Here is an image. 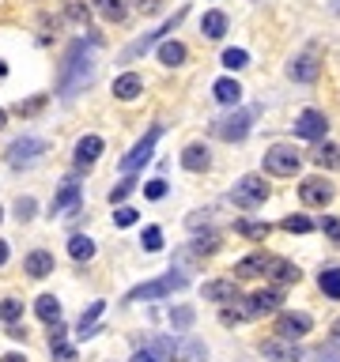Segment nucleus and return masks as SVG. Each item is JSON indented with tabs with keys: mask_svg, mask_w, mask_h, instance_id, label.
Instances as JSON below:
<instances>
[{
	"mask_svg": "<svg viewBox=\"0 0 340 362\" xmlns=\"http://www.w3.org/2000/svg\"><path fill=\"white\" fill-rule=\"evenodd\" d=\"M8 257H12V245H8L4 238H0V268H4V264H8Z\"/></svg>",
	"mask_w": 340,
	"mask_h": 362,
	"instance_id": "53",
	"label": "nucleus"
},
{
	"mask_svg": "<svg viewBox=\"0 0 340 362\" xmlns=\"http://www.w3.org/2000/svg\"><path fill=\"white\" fill-rule=\"evenodd\" d=\"M0 362H27L23 351H8V355H0Z\"/></svg>",
	"mask_w": 340,
	"mask_h": 362,
	"instance_id": "54",
	"label": "nucleus"
},
{
	"mask_svg": "<svg viewBox=\"0 0 340 362\" xmlns=\"http://www.w3.org/2000/svg\"><path fill=\"white\" fill-rule=\"evenodd\" d=\"M102 46L99 34H87V38H76L64 53L61 68H57V99L72 102L84 87H91L95 79V50Z\"/></svg>",
	"mask_w": 340,
	"mask_h": 362,
	"instance_id": "1",
	"label": "nucleus"
},
{
	"mask_svg": "<svg viewBox=\"0 0 340 362\" xmlns=\"http://www.w3.org/2000/svg\"><path fill=\"white\" fill-rule=\"evenodd\" d=\"M287 76L299 79V83H310V79H318V46H310L303 57L291 61V64H287Z\"/></svg>",
	"mask_w": 340,
	"mask_h": 362,
	"instance_id": "16",
	"label": "nucleus"
},
{
	"mask_svg": "<svg viewBox=\"0 0 340 362\" xmlns=\"http://www.w3.org/2000/svg\"><path fill=\"white\" fill-rule=\"evenodd\" d=\"M325 128H329V121L321 110H303L295 121V136L299 140H325Z\"/></svg>",
	"mask_w": 340,
	"mask_h": 362,
	"instance_id": "10",
	"label": "nucleus"
},
{
	"mask_svg": "<svg viewBox=\"0 0 340 362\" xmlns=\"http://www.w3.org/2000/svg\"><path fill=\"white\" fill-rule=\"evenodd\" d=\"M242 305L234 313H238V321H249V317H265V313H272V310H280V302H283V294L280 291H254L249 299H238Z\"/></svg>",
	"mask_w": 340,
	"mask_h": 362,
	"instance_id": "7",
	"label": "nucleus"
},
{
	"mask_svg": "<svg viewBox=\"0 0 340 362\" xmlns=\"http://www.w3.org/2000/svg\"><path fill=\"white\" fill-rule=\"evenodd\" d=\"M159 136H163V125L148 128V136H144V140L136 143V148L129 151L125 159H121V170H125V174H136V170H140V166L151 159V148H155V140H159Z\"/></svg>",
	"mask_w": 340,
	"mask_h": 362,
	"instance_id": "9",
	"label": "nucleus"
},
{
	"mask_svg": "<svg viewBox=\"0 0 340 362\" xmlns=\"http://www.w3.org/2000/svg\"><path fill=\"white\" fill-rule=\"evenodd\" d=\"M53 268H57V261H53L50 249H30V253L23 257V272H27L30 279H46V276H53Z\"/></svg>",
	"mask_w": 340,
	"mask_h": 362,
	"instance_id": "15",
	"label": "nucleus"
},
{
	"mask_svg": "<svg viewBox=\"0 0 340 362\" xmlns=\"http://www.w3.org/2000/svg\"><path fill=\"white\" fill-rule=\"evenodd\" d=\"M261 355L269 362H299L303 359V348H299L295 340H283V336H276V340H265L261 343Z\"/></svg>",
	"mask_w": 340,
	"mask_h": 362,
	"instance_id": "13",
	"label": "nucleus"
},
{
	"mask_svg": "<svg viewBox=\"0 0 340 362\" xmlns=\"http://www.w3.org/2000/svg\"><path fill=\"white\" fill-rule=\"evenodd\" d=\"M212 94H216V102H223V106H238V99H242V87H238V79H216V87H212Z\"/></svg>",
	"mask_w": 340,
	"mask_h": 362,
	"instance_id": "25",
	"label": "nucleus"
},
{
	"mask_svg": "<svg viewBox=\"0 0 340 362\" xmlns=\"http://www.w3.org/2000/svg\"><path fill=\"white\" fill-rule=\"evenodd\" d=\"M95 4H99V12L106 15L110 23H121V19H125V0H95Z\"/></svg>",
	"mask_w": 340,
	"mask_h": 362,
	"instance_id": "36",
	"label": "nucleus"
},
{
	"mask_svg": "<svg viewBox=\"0 0 340 362\" xmlns=\"http://www.w3.org/2000/svg\"><path fill=\"white\" fill-rule=\"evenodd\" d=\"M193 253H197V257H205V253H216V249H220V238H216V234H208V238H197V241H193Z\"/></svg>",
	"mask_w": 340,
	"mask_h": 362,
	"instance_id": "44",
	"label": "nucleus"
},
{
	"mask_svg": "<svg viewBox=\"0 0 340 362\" xmlns=\"http://www.w3.org/2000/svg\"><path fill=\"white\" fill-rule=\"evenodd\" d=\"M193 321H197V313H193L189 305H174V310H170V325H174L178 332H185V328H193Z\"/></svg>",
	"mask_w": 340,
	"mask_h": 362,
	"instance_id": "33",
	"label": "nucleus"
},
{
	"mask_svg": "<svg viewBox=\"0 0 340 362\" xmlns=\"http://www.w3.org/2000/svg\"><path fill=\"white\" fill-rule=\"evenodd\" d=\"M140 245H144V253H159V249H163V230L148 227L144 230V238H140Z\"/></svg>",
	"mask_w": 340,
	"mask_h": 362,
	"instance_id": "40",
	"label": "nucleus"
},
{
	"mask_svg": "<svg viewBox=\"0 0 340 362\" xmlns=\"http://www.w3.org/2000/svg\"><path fill=\"white\" fill-rule=\"evenodd\" d=\"M35 313H38V321H46V325H57V321H61V299H57V294H38Z\"/></svg>",
	"mask_w": 340,
	"mask_h": 362,
	"instance_id": "24",
	"label": "nucleus"
},
{
	"mask_svg": "<svg viewBox=\"0 0 340 362\" xmlns=\"http://www.w3.org/2000/svg\"><path fill=\"white\" fill-rule=\"evenodd\" d=\"M136 219H140V215H136L133 208H117V212H113V223H117L121 230H125V227H133Z\"/></svg>",
	"mask_w": 340,
	"mask_h": 362,
	"instance_id": "47",
	"label": "nucleus"
},
{
	"mask_svg": "<svg viewBox=\"0 0 340 362\" xmlns=\"http://www.w3.org/2000/svg\"><path fill=\"white\" fill-rule=\"evenodd\" d=\"M265 276H272L280 287H291V283H299V279H303V272H299V264L276 261V257H272V264H269V272H265Z\"/></svg>",
	"mask_w": 340,
	"mask_h": 362,
	"instance_id": "21",
	"label": "nucleus"
},
{
	"mask_svg": "<svg viewBox=\"0 0 340 362\" xmlns=\"http://www.w3.org/2000/svg\"><path fill=\"white\" fill-rule=\"evenodd\" d=\"M333 181H325V178H306L303 181V189H299V197H303V204L306 208H325L329 200H333Z\"/></svg>",
	"mask_w": 340,
	"mask_h": 362,
	"instance_id": "11",
	"label": "nucleus"
},
{
	"mask_svg": "<svg viewBox=\"0 0 340 362\" xmlns=\"http://www.w3.org/2000/svg\"><path fill=\"white\" fill-rule=\"evenodd\" d=\"M174 359L178 362H205L208 348L200 340H193V336H182V340H174Z\"/></svg>",
	"mask_w": 340,
	"mask_h": 362,
	"instance_id": "18",
	"label": "nucleus"
},
{
	"mask_svg": "<svg viewBox=\"0 0 340 362\" xmlns=\"http://www.w3.org/2000/svg\"><path fill=\"white\" fill-rule=\"evenodd\" d=\"M0 223H4V204H0Z\"/></svg>",
	"mask_w": 340,
	"mask_h": 362,
	"instance_id": "59",
	"label": "nucleus"
},
{
	"mask_svg": "<svg viewBox=\"0 0 340 362\" xmlns=\"http://www.w3.org/2000/svg\"><path fill=\"white\" fill-rule=\"evenodd\" d=\"M102 136H84V140L76 143V170H91L95 166V159L102 155Z\"/></svg>",
	"mask_w": 340,
	"mask_h": 362,
	"instance_id": "17",
	"label": "nucleus"
},
{
	"mask_svg": "<svg viewBox=\"0 0 340 362\" xmlns=\"http://www.w3.org/2000/svg\"><path fill=\"white\" fill-rule=\"evenodd\" d=\"M140 91H144L140 72H125V76H117V79H113V99H121V102H133Z\"/></svg>",
	"mask_w": 340,
	"mask_h": 362,
	"instance_id": "19",
	"label": "nucleus"
},
{
	"mask_svg": "<svg viewBox=\"0 0 340 362\" xmlns=\"http://www.w3.org/2000/svg\"><path fill=\"white\" fill-rule=\"evenodd\" d=\"M185 19V8H178V12H174V19H167L163 23V27H159V30H148V34H144L140 38V42H133V46H129V50L125 53H121V61H133V57H144V53H148L151 50V46H155L159 42V38H163V34H170V30H174L178 27V23H182Z\"/></svg>",
	"mask_w": 340,
	"mask_h": 362,
	"instance_id": "8",
	"label": "nucleus"
},
{
	"mask_svg": "<svg viewBox=\"0 0 340 362\" xmlns=\"http://www.w3.org/2000/svg\"><path fill=\"white\" fill-rule=\"evenodd\" d=\"M185 287H189V279H185V272L170 268L163 279H151V283H140V287H133V291H129V302H144V299H167V294H174V291H185Z\"/></svg>",
	"mask_w": 340,
	"mask_h": 362,
	"instance_id": "2",
	"label": "nucleus"
},
{
	"mask_svg": "<svg viewBox=\"0 0 340 362\" xmlns=\"http://www.w3.org/2000/svg\"><path fill=\"white\" fill-rule=\"evenodd\" d=\"M299 166H303V155H299L291 143H272V148L265 151V170L276 174V178H295Z\"/></svg>",
	"mask_w": 340,
	"mask_h": 362,
	"instance_id": "3",
	"label": "nucleus"
},
{
	"mask_svg": "<svg viewBox=\"0 0 340 362\" xmlns=\"http://www.w3.org/2000/svg\"><path fill=\"white\" fill-rule=\"evenodd\" d=\"M148 351L155 359H163V362H174V340H163V336H155V340H148Z\"/></svg>",
	"mask_w": 340,
	"mask_h": 362,
	"instance_id": "37",
	"label": "nucleus"
},
{
	"mask_svg": "<svg viewBox=\"0 0 340 362\" xmlns=\"http://www.w3.org/2000/svg\"><path fill=\"white\" fill-rule=\"evenodd\" d=\"M333 12H337V15H340V0H333Z\"/></svg>",
	"mask_w": 340,
	"mask_h": 362,
	"instance_id": "58",
	"label": "nucleus"
},
{
	"mask_svg": "<svg viewBox=\"0 0 340 362\" xmlns=\"http://www.w3.org/2000/svg\"><path fill=\"white\" fill-rule=\"evenodd\" d=\"M185 223H189V230H200V227H205V223H208V212H193V215H189V219H185Z\"/></svg>",
	"mask_w": 340,
	"mask_h": 362,
	"instance_id": "50",
	"label": "nucleus"
},
{
	"mask_svg": "<svg viewBox=\"0 0 340 362\" xmlns=\"http://www.w3.org/2000/svg\"><path fill=\"white\" fill-rule=\"evenodd\" d=\"M19 317H23V302L19 299L0 302V321H4V325H19Z\"/></svg>",
	"mask_w": 340,
	"mask_h": 362,
	"instance_id": "34",
	"label": "nucleus"
},
{
	"mask_svg": "<svg viewBox=\"0 0 340 362\" xmlns=\"http://www.w3.org/2000/svg\"><path fill=\"white\" fill-rule=\"evenodd\" d=\"M46 151H50V140H42V136H19V140L8 143V166H12V170L30 166L38 155H46Z\"/></svg>",
	"mask_w": 340,
	"mask_h": 362,
	"instance_id": "5",
	"label": "nucleus"
},
{
	"mask_svg": "<svg viewBox=\"0 0 340 362\" xmlns=\"http://www.w3.org/2000/svg\"><path fill=\"white\" fill-rule=\"evenodd\" d=\"M144 197H148V200H163L167 197V181H148V185H144Z\"/></svg>",
	"mask_w": 340,
	"mask_h": 362,
	"instance_id": "48",
	"label": "nucleus"
},
{
	"mask_svg": "<svg viewBox=\"0 0 340 362\" xmlns=\"http://www.w3.org/2000/svg\"><path fill=\"white\" fill-rule=\"evenodd\" d=\"M333 343H337V348H340V321H337V325H333Z\"/></svg>",
	"mask_w": 340,
	"mask_h": 362,
	"instance_id": "55",
	"label": "nucleus"
},
{
	"mask_svg": "<svg viewBox=\"0 0 340 362\" xmlns=\"http://www.w3.org/2000/svg\"><path fill=\"white\" fill-rule=\"evenodd\" d=\"M0 128H8V110H0Z\"/></svg>",
	"mask_w": 340,
	"mask_h": 362,
	"instance_id": "57",
	"label": "nucleus"
},
{
	"mask_svg": "<svg viewBox=\"0 0 340 362\" xmlns=\"http://www.w3.org/2000/svg\"><path fill=\"white\" fill-rule=\"evenodd\" d=\"M50 359L53 362H76V348H72L64 336H57V340H50Z\"/></svg>",
	"mask_w": 340,
	"mask_h": 362,
	"instance_id": "31",
	"label": "nucleus"
},
{
	"mask_svg": "<svg viewBox=\"0 0 340 362\" xmlns=\"http://www.w3.org/2000/svg\"><path fill=\"white\" fill-rule=\"evenodd\" d=\"M133 189H136V178L129 174L125 181H117V185L110 189V204H121V200H129V192H133Z\"/></svg>",
	"mask_w": 340,
	"mask_h": 362,
	"instance_id": "41",
	"label": "nucleus"
},
{
	"mask_svg": "<svg viewBox=\"0 0 340 362\" xmlns=\"http://www.w3.org/2000/svg\"><path fill=\"white\" fill-rule=\"evenodd\" d=\"M4 76H8V61L0 57V79H4Z\"/></svg>",
	"mask_w": 340,
	"mask_h": 362,
	"instance_id": "56",
	"label": "nucleus"
},
{
	"mask_svg": "<svg viewBox=\"0 0 340 362\" xmlns=\"http://www.w3.org/2000/svg\"><path fill=\"white\" fill-rule=\"evenodd\" d=\"M310 362H340V348L337 343H329V348H318L310 355Z\"/></svg>",
	"mask_w": 340,
	"mask_h": 362,
	"instance_id": "45",
	"label": "nucleus"
},
{
	"mask_svg": "<svg viewBox=\"0 0 340 362\" xmlns=\"http://www.w3.org/2000/svg\"><path fill=\"white\" fill-rule=\"evenodd\" d=\"M205 294L208 302H238V287H234V279H212V283H205Z\"/></svg>",
	"mask_w": 340,
	"mask_h": 362,
	"instance_id": "20",
	"label": "nucleus"
},
{
	"mask_svg": "<svg viewBox=\"0 0 340 362\" xmlns=\"http://www.w3.org/2000/svg\"><path fill=\"white\" fill-rule=\"evenodd\" d=\"M321 230H325L329 238H337V241H340V219H337V215H325V223H321Z\"/></svg>",
	"mask_w": 340,
	"mask_h": 362,
	"instance_id": "49",
	"label": "nucleus"
},
{
	"mask_svg": "<svg viewBox=\"0 0 340 362\" xmlns=\"http://www.w3.org/2000/svg\"><path fill=\"white\" fill-rule=\"evenodd\" d=\"M68 257H72V261H91V257H95V241L84 238V234H72L68 238Z\"/></svg>",
	"mask_w": 340,
	"mask_h": 362,
	"instance_id": "28",
	"label": "nucleus"
},
{
	"mask_svg": "<svg viewBox=\"0 0 340 362\" xmlns=\"http://www.w3.org/2000/svg\"><path fill=\"white\" fill-rule=\"evenodd\" d=\"M200 30H205V38H212V42H216V38H223V34H227V15L216 12V8H212V12H205V19H200Z\"/></svg>",
	"mask_w": 340,
	"mask_h": 362,
	"instance_id": "27",
	"label": "nucleus"
},
{
	"mask_svg": "<svg viewBox=\"0 0 340 362\" xmlns=\"http://www.w3.org/2000/svg\"><path fill=\"white\" fill-rule=\"evenodd\" d=\"M223 64H227V68H246L249 53L246 50H223Z\"/></svg>",
	"mask_w": 340,
	"mask_h": 362,
	"instance_id": "43",
	"label": "nucleus"
},
{
	"mask_svg": "<svg viewBox=\"0 0 340 362\" xmlns=\"http://www.w3.org/2000/svg\"><path fill=\"white\" fill-rule=\"evenodd\" d=\"M102 310H106V302H91L84 313H79V325H76V336H79V340H91V328H99Z\"/></svg>",
	"mask_w": 340,
	"mask_h": 362,
	"instance_id": "23",
	"label": "nucleus"
},
{
	"mask_svg": "<svg viewBox=\"0 0 340 362\" xmlns=\"http://www.w3.org/2000/svg\"><path fill=\"white\" fill-rule=\"evenodd\" d=\"M8 336H12V340H27V328L23 325H8Z\"/></svg>",
	"mask_w": 340,
	"mask_h": 362,
	"instance_id": "51",
	"label": "nucleus"
},
{
	"mask_svg": "<svg viewBox=\"0 0 340 362\" xmlns=\"http://www.w3.org/2000/svg\"><path fill=\"white\" fill-rule=\"evenodd\" d=\"M64 19L68 23H87L91 19V8H87L84 0H64Z\"/></svg>",
	"mask_w": 340,
	"mask_h": 362,
	"instance_id": "32",
	"label": "nucleus"
},
{
	"mask_svg": "<svg viewBox=\"0 0 340 362\" xmlns=\"http://www.w3.org/2000/svg\"><path fill=\"white\" fill-rule=\"evenodd\" d=\"M310 328H314L310 313H280L276 321V336H283V340H303Z\"/></svg>",
	"mask_w": 340,
	"mask_h": 362,
	"instance_id": "12",
	"label": "nucleus"
},
{
	"mask_svg": "<svg viewBox=\"0 0 340 362\" xmlns=\"http://www.w3.org/2000/svg\"><path fill=\"white\" fill-rule=\"evenodd\" d=\"M35 212H38V200L35 197H19V200H15V219H19V223H30V219H35Z\"/></svg>",
	"mask_w": 340,
	"mask_h": 362,
	"instance_id": "38",
	"label": "nucleus"
},
{
	"mask_svg": "<svg viewBox=\"0 0 340 362\" xmlns=\"http://www.w3.org/2000/svg\"><path fill=\"white\" fill-rule=\"evenodd\" d=\"M159 61H163L167 68H178V64L185 61V46L182 42H163L159 46Z\"/></svg>",
	"mask_w": 340,
	"mask_h": 362,
	"instance_id": "29",
	"label": "nucleus"
},
{
	"mask_svg": "<svg viewBox=\"0 0 340 362\" xmlns=\"http://www.w3.org/2000/svg\"><path fill=\"white\" fill-rule=\"evenodd\" d=\"M231 200L238 208H257L269 200V185H265V178H257V174H246V178L231 189Z\"/></svg>",
	"mask_w": 340,
	"mask_h": 362,
	"instance_id": "6",
	"label": "nucleus"
},
{
	"mask_svg": "<svg viewBox=\"0 0 340 362\" xmlns=\"http://www.w3.org/2000/svg\"><path fill=\"white\" fill-rule=\"evenodd\" d=\"M269 264H272V257H265V253H254V257H246V261H238V264H234V276H238V279H249V276H265V272H269Z\"/></svg>",
	"mask_w": 340,
	"mask_h": 362,
	"instance_id": "22",
	"label": "nucleus"
},
{
	"mask_svg": "<svg viewBox=\"0 0 340 362\" xmlns=\"http://www.w3.org/2000/svg\"><path fill=\"white\" fill-rule=\"evenodd\" d=\"M318 283H321V291H325L329 299H340V268H325Z\"/></svg>",
	"mask_w": 340,
	"mask_h": 362,
	"instance_id": "35",
	"label": "nucleus"
},
{
	"mask_svg": "<svg viewBox=\"0 0 340 362\" xmlns=\"http://www.w3.org/2000/svg\"><path fill=\"white\" fill-rule=\"evenodd\" d=\"M314 163H318L321 170H325V166H329V170H337V166H340V148H337V143H321V148L314 151Z\"/></svg>",
	"mask_w": 340,
	"mask_h": 362,
	"instance_id": "30",
	"label": "nucleus"
},
{
	"mask_svg": "<svg viewBox=\"0 0 340 362\" xmlns=\"http://www.w3.org/2000/svg\"><path fill=\"white\" fill-rule=\"evenodd\" d=\"M79 200H84V189L76 181H64L61 192L50 200V219H57L61 212H79Z\"/></svg>",
	"mask_w": 340,
	"mask_h": 362,
	"instance_id": "14",
	"label": "nucleus"
},
{
	"mask_svg": "<svg viewBox=\"0 0 340 362\" xmlns=\"http://www.w3.org/2000/svg\"><path fill=\"white\" fill-rule=\"evenodd\" d=\"M283 230H291V234H310L314 219H306V215H287V219H283Z\"/></svg>",
	"mask_w": 340,
	"mask_h": 362,
	"instance_id": "39",
	"label": "nucleus"
},
{
	"mask_svg": "<svg viewBox=\"0 0 340 362\" xmlns=\"http://www.w3.org/2000/svg\"><path fill=\"white\" fill-rule=\"evenodd\" d=\"M133 362H163V359H155L148 348H144V351H136V355H133Z\"/></svg>",
	"mask_w": 340,
	"mask_h": 362,
	"instance_id": "52",
	"label": "nucleus"
},
{
	"mask_svg": "<svg viewBox=\"0 0 340 362\" xmlns=\"http://www.w3.org/2000/svg\"><path fill=\"white\" fill-rule=\"evenodd\" d=\"M208 159H212V155H208L205 143H189V148L182 151V166H185V170H193V174L208 170Z\"/></svg>",
	"mask_w": 340,
	"mask_h": 362,
	"instance_id": "26",
	"label": "nucleus"
},
{
	"mask_svg": "<svg viewBox=\"0 0 340 362\" xmlns=\"http://www.w3.org/2000/svg\"><path fill=\"white\" fill-rule=\"evenodd\" d=\"M46 110V99L38 94V99H30V102H15V114L19 117H30V114H42Z\"/></svg>",
	"mask_w": 340,
	"mask_h": 362,
	"instance_id": "42",
	"label": "nucleus"
},
{
	"mask_svg": "<svg viewBox=\"0 0 340 362\" xmlns=\"http://www.w3.org/2000/svg\"><path fill=\"white\" fill-rule=\"evenodd\" d=\"M261 114V106H246V110H234L231 117H220L216 121V136L227 143H242L249 136V121Z\"/></svg>",
	"mask_w": 340,
	"mask_h": 362,
	"instance_id": "4",
	"label": "nucleus"
},
{
	"mask_svg": "<svg viewBox=\"0 0 340 362\" xmlns=\"http://www.w3.org/2000/svg\"><path fill=\"white\" fill-rule=\"evenodd\" d=\"M238 234H246V238H265V234H269V223H238Z\"/></svg>",
	"mask_w": 340,
	"mask_h": 362,
	"instance_id": "46",
	"label": "nucleus"
}]
</instances>
